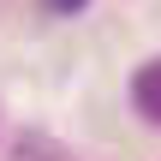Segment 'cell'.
<instances>
[{"label":"cell","mask_w":161,"mask_h":161,"mask_svg":"<svg viewBox=\"0 0 161 161\" xmlns=\"http://www.w3.org/2000/svg\"><path fill=\"white\" fill-rule=\"evenodd\" d=\"M131 108H137L149 125H161V60L137 66V78H131Z\"/></svg>","instance_id":"1"},{"label":"cell","mask_w":161,"mask_h":161,"mask_svg":"<svg viewBox=\"0 0 161 161\" xmlns=\"http://www.w3.org/2000/svg\"><path fill=\"white\" fill-rule=\"evenodd\" d=\"M18 161H66V155H60V143H48V137H24V143H18Z\"/></svg>","instance_id":"2"},{"label":"cell","mask_w":161,"mask_h":161,"mask_svg":"<svg viewBox=\"0 0 161 161\" xmlns=\"http://www.w3.org/2000/svg\"><path fill=\"white\" fill-rule=\"evenodd\" d=\"M48 6H54V12H78L84 0H48Z\"/></svg>","instance_id":"3"}]
</instances>
